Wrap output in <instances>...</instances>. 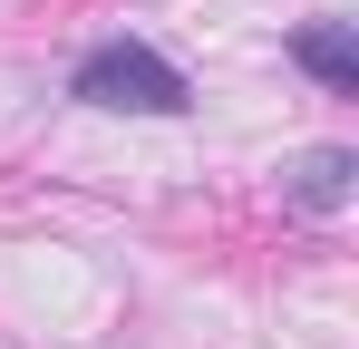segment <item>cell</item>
<instances>
[{"label": "cell", "instance_id": "obj_1", "mask_svg": "<svg viewBox=\"0 0 359 349\" xmlns=\"http://www.w3.org/2000/svg\"><path fill=\"white\" fill-rule=\"evenodd\" d=\"M68 97H88V107H126V116H184V68L175 58H156L146 39H107V49L78 58V78H68Z\"/></svg>", "mask_w": 359, "mask_h": 349}, {"label": "cell", "instance_id": "obj_2", "mask_svg": "<svg viewBox=\"0 0 359 349\" xmlns=\"http://www.w3.org/2000/svg\"><path fill=\"white\" fill-rule=\"evenodd\" d=\"M292 68H311L330 97H350L359 88V39L340 29V20H311V29H292Z\"/></svg>", "mask_w": 359, "mask_h": 349}, {"label": "cell", "instance_id": "obj_3", "mask_svg": "<svg viewBox=\"0 0 359 349\" xmlns=\"http://www.w3.org/2000/svg\"><path fill=\"white\" fill-rule=\"evenodd\" d=\"M350 174H359V156H350V146H320V156L292 174V194L311 204V214H340V204H350Z\"/></svg>", "mask_w": 359, "mask_h": 349}]
</instances>
